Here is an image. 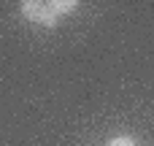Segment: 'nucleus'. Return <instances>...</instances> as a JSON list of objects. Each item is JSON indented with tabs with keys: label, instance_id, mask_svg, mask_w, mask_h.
Returning a JSON list of instances; mask_svg holds the SVG:
<instances>
[{
	"label": "nucleus",
	"instance_id": "nucleus-1",
	"mask_svg": "<svg viewBox=\"0 0 154 146\" xmlns=\"http://www.w3.org/2000/svg\"><path fill=\"white\" fill-rule=\"evenodd\" d=\"M22 16L35 22V24H43V27L57 24V14L46 0H22Z\"/></svg>",
	"mask_w": 154,
	"mask_h": 146
},
{
	"label": "nucleus",
	"instance_id": "nucleus-2",
	"mask_svg": "<svg viewBox=\"0 0 154 146\" xmlns=\"http://www.w3.org/2000/svg\"><path fill=\"white\" fill-rule=\"evenodd\" d=\"M51 8H54V14H68V11H73L76 8V3L79 0H46Z\"/></svg>",
	"mask_w": 154,
	"mask_h": 146
},
{
	"label": "nucleus",
	"instance_id": "nucleus-3",
	"mask_svg": "<svg viewBox=\"0 0 154 146\" xmlns=\"http://www.w3.org/2000/svg\"><path fill=\"white\" fill-rule=\"evenodd\" d=\"M111 146H138V144H135L133 138H125V135H122V138H114Z\"/></svg>",
	"mask_w": 154,
	"mask_h": 146
}]
</instances>
